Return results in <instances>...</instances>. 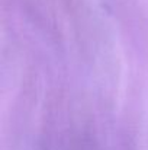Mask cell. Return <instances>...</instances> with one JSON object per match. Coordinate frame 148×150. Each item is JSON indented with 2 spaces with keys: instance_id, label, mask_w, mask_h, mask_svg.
<instances>
[]
</instances>
